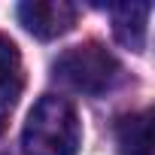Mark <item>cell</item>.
<instances>
[{
	"instance_id": "cell-1",
	"label": "cell",
	"mask_w": 155,
	"mask_h": 155,
	"mask_svg": "<svg viewBox=\"0 0 155 155\" xmlns=\"http://www.w3.org/2000/svg\"><path fill=\"white\" fill-rule=\"evenodd\" d=\"M82 146V125L67 97L43 94L21 128L25 155H76Z\"/></svg>"
},
{
	"instance_id": "cell-2",
	"label": "cell",
	"mask_w": 155,
	"mask_h": 155,
	"mask_svg": "<svg viewBox=\"0 0 155 155\" xmlns=\"http://www.w3.org/2000/svg\"><path fill=\"white\" fill-rule=\"evenodd\" d=\"M55 79H61L64 85H70L73 91H82V94H107L122 82V64L119 58L97 40L79 43L73 49H64L55 64Z\"/></svg>"
},
{
	"instance_id": "cell-3",
	"label": "cell",
	"mask_w": 155,
	"mask_h": 155,
	"mask_svg": "<svg viewBox=\"0 0 155 155\" xmlns=\"http://www.w3.org/2000/svg\"><path fill=\"white\" fill-rule=\"evenodd\" d=\"M76 9L67 0H28L18 6V21L37 40H58L76 25Z\"/></svg>"
},
{
	"instance_id": "cell-4",
	"label": "cell",
	"mask_w": 155,
	"mask_h": 155,
	"mask_svg": "<svg viewBox=\"0 0 155 155\" xmlns=\"http://www.w3.org/2000/svg\"><path fill=\"white\" fill-rule=\"evenodd\" d=\"M110 12H113V34H116V40L125 49H131V52H143L146 49L152 6L149 3H119Z\"/></svg>"
},
{
	"instance_id": "cell-5",
	"label": "cell",
	"mask_w": 155,
	"mask_h": 155,
	"mask_svg": "<svg viewBox=\"0 0 155 155\" xmlns=\"http://www.w3.org/2000/svg\"><path fill=\"white\" fill-rule=\"evenodd\" d=\"M116 143L122 155H149V113H128L116 125Z\"/></svg>"
},
{
	"instance_id": "cell-6",
	"label": "cell",
	"mask_w": 155,
	"mask_h": 155,
	"mask_svg": "<svg viewBox=\"0 0 155 155\" xmlns=\"http://www.w3.org/2000/svg\"><path fill=\"white\" fill-rule=\"evenodd\" d=\"M18 97H21V76H12V79L0 82V134L6 131V122H9Z\"/></svg>"
},
{
	"instance_id": "cell-7",
	"label": "cell",
	"mask_w": 155,
	"mask_h": 155,
	"mask_svg": "<svg viewBox=\"0 0 155 155\" xmlns=\"http://www.w3.org/2000/svg\"><path fill=\"white\" fill-rule=\"evenodd\" d=\"M12 76H21V55L6 34H0V82L12 79Z\"/></svg>"
}]
</instances>
